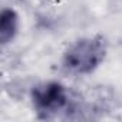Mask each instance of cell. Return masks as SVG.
<instances>
[{"label":"cell","mask_w":122,"mask_h":122,"mask_svg":"<svg viewBox=\"0 0 122 122\" xmlns=\"http://www.w3.org/2000/svg\"><path fill=\"white\" fill-rule=\"evenodd\" d=\"M106 43L101 36L83 37L68 47L63 55V66L75 75L93 72L105 59Z\"/></svg>","instance_id":"obj_1"},{"label":"cell","mask_w":122,"mask_h":122,"mask_svg":"<svg viewBox=\"0 0 122 122\" xmlns=\"http://www.w3.org/2000/svg\"><path fill=\"white\" fill-rule=\"evenodd\" d=\"M32 101L39 113L49 116L68 106L69 93L59 82H45L33 88Z\"/></svg>","instance_id":"obj_2"},{"label":"cell","mask_w":122,"mask_h":122,"mask_svg":"<svg viewBox=\"0 0 122 122\" xmlns=\"http://www.w3.org/2000/svg\"><path fill=\"white\" fill-rule=\"evenodd\" d=\"M19 29V16L13 9H3L0 15V43H10Z\"/></svg>","instance_id":"obj_3"}]
</instances>
